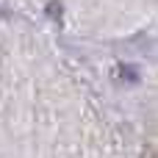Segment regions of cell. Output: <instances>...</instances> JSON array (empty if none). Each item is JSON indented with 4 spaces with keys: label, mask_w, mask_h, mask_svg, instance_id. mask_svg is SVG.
Returning <instances> with one entry per match:
<instances>
[{
    "label": "cell",
    "mask_w": 158,
    "mask_h": 158,
    "mask_svg": "<svg viewBox=\"0 0 158 158\" xmlns=\"http://www.w3.org/2000/svg\"><path fill=\"white\" fill-rule=\"evenodd\" d=\"M122 75H125V81H128V83H133L139 72H136V67H122Z\"/></svg>",
    "instance_id": "cell-1"
}]
</instances>
